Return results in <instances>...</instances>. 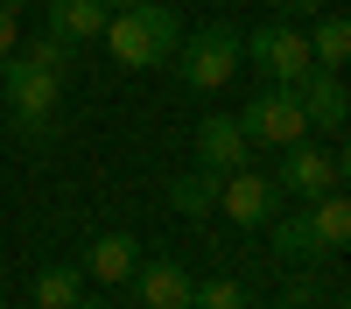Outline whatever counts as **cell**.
Instances as JSON below:
<instances>
[{
    "mask_svg": "<svg viewBox=\"0 0 351 309\" xmlns=\"http://www.w3.org/2000/svg\"><path fill=\"white\" fill-rule=\"evenodd\" d=\"M99 42L112 49L120 71H162L176 56V42H183V14H176L169 0H134V8L106 14V36Z\"/></svg>",
    "mask_w": 351,
    "mask_h": 309,
    "instance_id": "1",
    "label": "cell"
},
{
    "mask_svg": "<svg viewBox=\"0 0 351 309\" xmlns=\"http://www.w3.org/2000/svg\"><path fill=\"white\" fill-rule=\"evenodd\" d=\"M0 99H8L14 134H49L56 127V106H64V77L21 64V56H0Z\"/></svg>",
    "mask_w": 351,
    "mask_h": 309,
    "instance_id": "2",
    "label": "cell"
},
{
    "mask_svg": "<svg viewBox=\"0 0 351 309\" xmlns=\"http://www.w3.org/2000/svg\"><path fill=\"white\" fill-rule=\"evenodd\" d=\"M176 64H183V84L190 92H225L232 71L246 64V49H239V28L232 21H204L197 36L176 42Z\"/></svg>",
    "mask_w": 351,
    "mask_h": 309,
    "instance_id": "3",
    "label": "cell"
},
{
    "mask_svg": "<svg viewBox=\"0 0 351 309\" xmlns=\"http://www.w3.org/2000/svg\"><path fill=\"white\" fill-rule=\"evenodd\" d=\"M239 49L260 64V77H267V84H288V92H295V84L316 71V56H309V36H302L295 21H260L253 36H239Z\"/></svg>",
    "mask_w": 351,
    "mask_h": 309,
    "instance_id": "4",
    "label": "cell"
},
{
    "mask_svg": "<svg viewBox=\"0 0 351 309\" xmlns=\"http://www.w3.org/2000/svg\"><path fill=\"white\" fill-rule=\"evenodd\" d=\"M239 134L253 148H288V140H309V112L288 84H260L246 99V112H239Z\"/></svg>",
    "mask_w": 351,
    "mask_h": 309,
    "instance_id": "5",
    "label": "cell"
},
{
    "mask_svg": "<svg viewBox=\"0 0 351 309\" xmlns=\"http://www.w3.org/2000/svg\"><path fill=\"white\" fill-rule=\"evenodd\" d=\"M274 155H281V162H274V190L302 197V204L344 183V155H337V148H316V140H288V148H274Z\"/></svg>",
    "mask_w": 351,
    "mask_h": 309,
    "instance_id": "6",
    "label": "cell"
},
{
    "mask_svg": "<svg viewBox=\"0 0 351 309\" xmlns=\"http://www.w3.org/2000/svg\"><path fill=\"white\" fill-rule=\"evenodd\" d=\"M218 211L239 225V232H260V225H274V176H260V169H232L218 176Z\"/></svg>",
    "mask_w": 351,
    "mask_h": 309,
    "instance_id": "7",
    "label": "cell"
},
{
    "mask_svg": "<svg viewBox=\"0 0 351 309\" xmlns=\"http://www.w3.org/2000/svg\"><path fill=\"white\" fill-rule=\"evenodd\" d=\"M253 162V140L239 134L232 112H204L197 120V169H211V176H232V169Z\"/></svg>",
    "mask_w": 351,
    "mask_h": 309,
    "instance_id": "8",
    "label": "cell"
},
{
    "mask_svg": "<svg viewBox=\"0 0 351 309\" xmlns=\"http://www.w3.org/2000/svg\"><path fill=\"white\" fill-rule=\"evenodd\" d=\"M190 267L183 260H141L134 274H127V288H134V302L141 309H190Z\"/></svg>",
    "mask_w": 351,
    "mask_h": 309,
    "instance_id": "9",
    "label": "cell"
},
{
    "mask_svg": "<svg viewBox=\"0 0 351 309\" xmlns=\"http://www.w3.org/2000/svg\"><path fill=\"white\" fill-rule=\"evenodd\" d=\"M84 281H106V288H127V274L141 267V239L134 232H99V239H84Z\"/></svg>",
    "mask_w": 351,
    "mask_h": 309,
    "instance_id": "10",
    "label": "cell"
},
{
    "mask_svg": "<svg viewBox=\"0 0 351 309\" xmlns=\"http://www.w3.org/2000/svg\"><path fill=\"white\" fill-rule=\"evenodd\" d=\"M295 99L309 112V134L316 127H344V112H351V92H344V71H309L295 84Z\"/></svg>",
    "mask_w": 351,
    "mask_h": 309,
    "instance_id": "11",
    "label": "cell"
},
{
    "mask_svg": "<svg viewBox=\"0 0 351 309\" xmlns=\"http://www.w3.org/2000/svg\"><path fill=\"white\" fill-rule=\"evenodd\" d=\"M106 0H43V28L64 42H99L106 36Z\"/></svg>",
    "mask_w": 351,
    "mask_h": 309,
    "instance_id": "12",
    "label": "cell"
},
{
    "mask_svg": "<svg viewBox=\"0 0 351 309\" xmlns=\"http://www.w3.org/2000/svg\"><path fill=\"white\" fill-rule=\"evenodd\" d=\"M309 232H316V246L324 253H344L351 246V204H344V190H324V197H309Z\"/></svg>",
    "mask_w": 351,
    "mask_h": 309,
    "instance_id": "13",
    "label": "cell"
},
{
    "mask_svg": "<svg viewBox=\"0 0 351 309\" xmlns=\"http://www.w3.org/2000/svg\"><path fill=\"white\" fill-rule=\"evenodd\" d=\"M77 295H84V267H77V260L43 267V274H36V288H28V302H36V309H71Z\"/></svg>",
    "mask_w": 351,
    "mask_h": 309,
    "instance_id": "14",
    "label": "cell"
},
{
    "mask_svg": "<svg viewBox=\"0 0 351 309\" xmlns=\"http://www.w3.org/2000/svg\"><path fill=\"white\" fill-rule=\"evenodd\" d=\"M169 204H176V218H211V211H218V176H211V169L176 176V183H169Z\"/></svg>",
    "mask_w": 351,
    "mask_h": 309,
    "instance_id": "15",
    "label": "cell"
},
{
    "mask_svg": "<svg viewBox=\"0 0 351 309\" xmlns=\"http://www.w3.org/2000/svg\"><path fill=\"white\" fill-rule=\"evenodd\" d=\"M309 56H316V71H344V56H351V21H344V14L309 21Z\"/></svg>",
    "mask_w": 351,
    "mask_h": 309,
    "instance_id": "16",
    "label": "cell"
},
{
    "mask_svg": "<svg viewBox=\"0 0 351 309\" xmlns=\"http://www.w3.org/2000/svg\"><path fill=\"white\" fill-rule=\"evenodd\" d=\"M14 56H21V64H36V71H49V77H71V64H77V42H64V36H49V28H43V36H28Z\"/></svg>",
    "mask_w": 351,
    "mask_h": 309,
    "instance_id": "17",
    "label": "cell"
},
{
    "mask_svg": "<svg viewBox=\"0 0 351 309\" xmlns=\"http://www.w3.org/2000/svg\"><path fill=\"white\" fill-rule=\"evenodd\" d=\"M274 253H281V260H324V246H316V232H309V218H281L274 225Z\"/></svg>",
    "mask_w": 351,
    "mask_h": 309,
    "instance_id": "18",
    "label": "cell"
},
{
    "mask_svg": "<svg viewBox=\"0 0 351 309\" xmlns=\"http://www.w3.org/2000/svg\"><path fill=\"white\" fill-rule=\"evenodd\" d=\"M190 309H246V288H239V281H225V274L190 281Z\"/></svg>",
    "mask_w": 351,
    "mask_h": 309,
    "instance_id": "19",
    "label": "cell"
},
{
    "mask_svg": "<svg viewBox=\"0 0 351 309\" xmlns=\"http://www.w3.org/2000/svg\"><path fill=\"white\" fill-rule=\"evenodd\" d=\"M14 49H21V14L0 8V56H14Z\"/></svg>",
    "mask_w": 351,
    "mask_h": 309,
    "instance_id": "20",
    "label": "cell"
},
{
    "mask_svg": "<svg viewBox=\"0 0 351 309\" xmlns=\"http://www.w3.org/2000/svg\"><path fill=\"white\" fill-rule=\"evenodd\" d=\"M281 14H316V0H274Z\"/></svg>",
    "mask_w": 351,
    "mask_h": 309,
    "instance_id": "21",
    "label": "cell"
},
{
    "mask_svg": "<svg viewBox=\"0 0 351 309\" xmlns=\"http://www.w3.org/2000/svg\"><path fill=\"white\" fill-rule=\"evenodd\" d=\"M71 309H106V302H99V295H77V302H71Z\"/></svg>",
    "mask_w": 351,
    "mask_h": 309,
    "instance_id": "22",
    "label": "cell"
},
{
    "mask_svg": "<svg viewBox=\"0 0 351 309\" xmlns=\"http://www.w3.org/2000/svg\"><path fill=\"white\" fill-rule=\"evenodd\" d=\"M0 8H14V14H21V8H43V0H0Z\"/></svg>",
    "mask_w": 351,
    "mask_h": 309,
    "instance_id": "23",
    "label": "cell"
},
{
    "mask_svg": "<svg viewBox=\"0 0 351 309\" xmlns=\"http://www.w3.org/2000/svg\"><path fill=\"white\" fill-rule=\"evenodd\" d=\"M106 8H112V14H120V8H134V0H106Z\"/></svg>",
    "mask_w": 351,
    "mask_h": 309,
    "instance_id": "24",
    "label": "cell"
},
{
    "mask_svg": "<svg viewBox=\"0 0 351 309\" xmlns=\"http://www.w3.org/2000/svg\"><path fill=\"white\" fill-rule=\"evenodd\" d=\"M218 8H246V0H218Z\"/></svg>",
    "mask_w": 351,
    "mask_h": 309,
    "instance_id": "25",
    "label": "cell"
},
{
    "mask_svg": "<svg viewBox=\"0 0 351 309\" xmlns=\"http://www.w3.org/2000/svg\"><path fill=\"white\" fill-rule=\"evenodd\" d=\"M274 309H302V302H274Z\"/></svg>",
    "mask_w": 351,
    "mask_h": 309,
    "instance_id": "26",
    "label": "cell"
},
{
    "mask_svg": "<svg viewBox=\"0 0 351 309\" xmlns=\"http://www.w3.org/2000/svg\"><path fill=\"white\" fill-rule=\"evenodd\" d=\"M0 309H8V302H0Z\"/></svg>",
    "mask_w": 351,
    "mask_h": 309,
    "instance_id": "27",
    "label": "cell"
}]
</instances>
